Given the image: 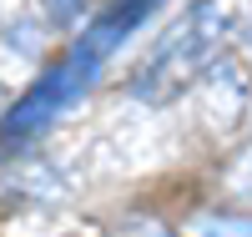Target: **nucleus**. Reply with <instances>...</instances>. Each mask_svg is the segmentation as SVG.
I'll return each mask as SVG.
<instances>
[{
	"mask_svg": "<svg viewBox=\"0 0 252 237\" xmlns=\"http://www.w3.org/2000/svg\"><path fill=\"white\" fill-rule=\"evenodd\" d=\"M152 5H157V0H116V5H111L106 15H101V20H96V26H91L86 35H81V40H86L91 51H101V56H111V51L121 46V40L131 35L136 26H141V15L152 10Z\"/></svg>",
	"mask_w": 252,
	"mask_h": 237,
	"instance_id": "nucleus-3",
	"label": "nucleus"
},
{
	"mask_svg": "<svg viewBox=\"0 0 252 237\" xmlns=\"http://www.w3.org/2000/svg\"><path fill=\"white\" fill-rule=\"evenodd\" d=\"M101 51H91L86 40H76L71 46V56L66 61H56V66L40 76L26 96H20L10 111H5V121H0V136L5 141H26V136H35V132H46V126L66 111V106L86 91V86L96 81V71H101Z\"/></svg>",
	"mask_w": 252,
	"mask_h": 237,
	"instance_id": "nucleus-2",
	"label": "nucleus"
},
{
	"mask_svg": "<svg viewBox=\"0 0 252 237\" xmlns=\"http://www.w3.org/2000/svg\"><path fill=\"white\" fill-rule=\"evenodd\" d=\"M222 40H227V15L212 5V0H197L192 10H182L172 26L161 31V40L131 71V96L136 101H157V106L177 101L187 86L217 61Z\"/></svg>",
	"mask_w": 252,
	"mask_h": 237,
	"instance_id": "nucleus-1",
	"label": "nucleus"
}]
</instances>
